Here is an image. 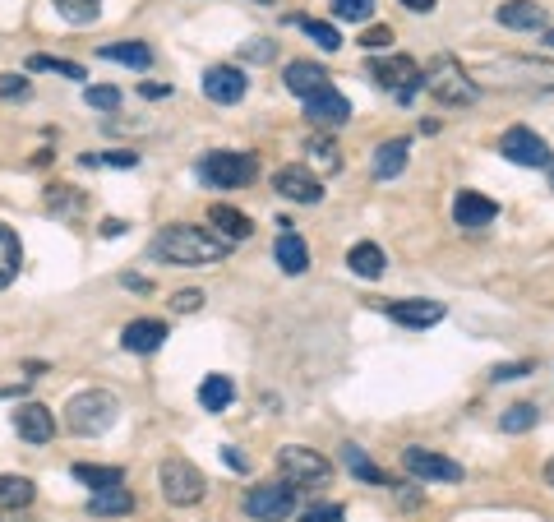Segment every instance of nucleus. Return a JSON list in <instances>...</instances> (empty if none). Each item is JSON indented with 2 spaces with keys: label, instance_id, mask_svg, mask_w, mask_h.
I'll return each mask as SVG.
<instances>
[{
  "label": "nucleus",
  "instance_id": "obj_7",
  "mask_svg": "<svg viewBox=\"0 0 554 522\" xmlns=\"http://www.w3.org/2000/svg\"><path fill=\"white\" fill-rule=\"evenodd\" d=\"M370 70V79L379 88H393L398 93V102H411L416 93L425 88V74H421V65L411 61V56H388V61H370L365 65Z\"/></svg>",
  "mask_w": 554,
  "mask_h": 522
},
{
  "label": "nucleus",
  "instance_id": "obj_54",
  "mask_svg": "<svg viewBox=\"0 0 554 522\" xmlns=\"http://www.w3.org/2000/svg\"><path fill=\"white\" fill-rule=\"evenodd\" d=\"M550 190H554V162H550Z\"/></svg>",
  "mask_w": 554,
  "mask_h": 522
},
{
  "label": "nucleus",
  "instance_id": "obj_35",
  "mask_svg": "<svg viewBox=\"0 0 554 522\" xmlns=\"http://www.w3.org/2000/svg\"><path fill=\"white\" fill-rule=\"evenodd\" d=\"M333 14H338L342 24H365L374 14V0H333Z\"/></svg>",
  "mask_w": 554,
  "mask_h": 522
},
{
  "label": "nucleus",
  "instance_id": "obj_17",
  "mask_svg": "<svg viewBox=\"0 0 554 522\" xmlns=\"http://www.w3.org/2000/svg\"><path fill=\"white\" fill-rule=\"evenodd\" d=\"M162 342H167V324H162V319H130V324L121 328V347L134 356L157 352Z\"/></svg>",
  "mask_w": 554,
  "mask_h": 522
},
{
  "label": "nucleus",
  "instance_id": "obj_19",
  "mask_svg": "<svg viewBox=\"0 0 554 522\" xmlns=\"http://www.w3.org/2000/svg\"><path fill=\"white\" fill-rule=\"evenodd\" d=\"M494 19H499L504 28H518V33H536V28H545V10L536 5V0H508V5L494 10Z\"/></svg>",
  "mask_w": 554,
  "mask_h": 522
},
{
  "label": "nucleus",
  "instance_id": "obj_26",
  "mask_svg": "<svg viewBox=\"0 0 554 522\" xmlns=\"http://www.w3.org/2000/svg\"><path fill=\"white\" fill-rule=\"evenodd\" d=\"M231 398H236V384L227 375H204L199 384V402H204V412H227Z\"/></svg>",
  "mask_w": 554,
  "mask_h": 522
},
{
  "label": "nucleus",
  "instance_id": "obj_25",
  "mask_svg": "<svg viewBox=\"0 0 554 522\" xmlns=\"http://www.w3.org/2000/svg\"><path fill=\"white\" fill-rule=\"evenodd\" d=\"M407 139H388V144L374 148V176L379 181H388V176H398L402 167H407Z\"/></svg>",
  "mask_w": 554,
  "mask_h": 522
},
{
  "label": "nucleus",
  "instance_id": "obj_46",
  "mask_svg": "<svg viewBox=\"0 0 554 522\" xmlns=\"http://www.w3.org/2000/svg\"><path fill=\"white\" fill-rule=\"evenodd\" d=\"M245 51H250L254 61H268V56H273V47H268L264 37H254V42H250V47H245Z\"/></svg>",
  "mask_w": 554,
  "mask_h": 522
},
{
  "label": "nucleus",
  "instance_id": "obj_50",
  "mask_svg": "<svg viewBox=\"0 0 554 522\" xmlns=\"http://www.w3.org/2000/svg\"><path fill=\"white\" fill-rule=\"evenodd\" d=\"M0 522H37V518H28V513H5V509H0Z\"/></svg>",
  "mask_w": 554,
  "mask_h": 522
},
{
  "label": "nucleus",
  "instance_id": "obj_4",
  "mask_svg": "<svg viewBox=\"0 0 554 522\" xmlns=\"http://www.w3.org/2000/svg\"><path fill=\"white\" fill-rule=\"evenodd\" d=\"M254 171H259L254 153L217 148V153H208V158L199 162V181L213 185V190H241V185H250V181H254Z\"/></svg>",
  "mask_w": 554,
  "mask_h": 522
},
{
  "label": "nucleus",
  "instance_id": "obj_16",
  "mask_svg": "<svg viewBox=\"0 0 554 522\" xmlns=\"http://www.w3.org/2000/svg\"><path fill=\"white\" fill-rule=\"evenodd\" d=\"M277 245H273V259H277V268L287 273V278H301L305 268H310V250H305V241L291 231V222H277Z\"/></svg>",
  "mask_w": 554,
  "mask_h": 522
},
{
  "label": "nucleus",
  "instance_id": "obj_8",
  "mask_svg": "<svg viewBox=\"0 0 554 522\" xmlns=\"http://www.w3.org/2000/svg\"><path fill=\"white\" fill-rule=\"evenodd\" d=\"M291 513H296V486H287V481H268L245 495V518L254 522H282Z\"/></svg>",
  "mask_w": 554,
  "mask_h": 522
},
{
  "label": "nucleus",
  "instance_id": "obj_36",
  "mask_svg": "<svg viewBox=\"0 0 554 522\" xmlns=\"http://www.w3.org/2000/svg\"><path fill=\"white\" fill-rule=\"evenodd\" d=\"M28 70H47V74H65V79H84V65L61 61V56H33Z\"/></svg>",
  "mask_w": 554,
  "mask_h": 522
},
{
  "label": "nucleus",
  "instance_id": "obj_37",
  "mask_svg": "<svg viewBox=\"0 0 554 522\" xmlns=\"http://www.w3.org/2000/svg\"><path fill=\"white\" fill-rule=\"evenodd\" d=\"M84 102H88V107H97V111H116V107H121V88L93 84V88H84Z\"/></svg>",
  "mask_w": 554,
  "mask_h": 522
},
{
  "label": "nucleus",
  "instance_id": "obj_43",
  "mask_svg": "<svg viewBox=\"0 0 554 522\" xmlns=\"http://www.w3.org/2000/svg\"><path fill=\"white\" fill-rule=\"evenodd\" d=\"M97 167H139V153H130V148H116V153H107V158H97Z\"/></svg>",
  "mask_w": 554,
  "mask_h": 522
},
{
  "label": "nucleus",
  "instance_id": "obj_27",
  "mask_svg": "<svg viewBox=\"0 0 554 522\" xmlns=\"http://www.w3.org/2000/svg\"><path fill=\"white\" fill-rule=\"evenodd\" d=\"M347 264H351V273H356V278H379L388 259H384V250H379L374 241H361V245H351Z\"/></svg>",
  "mask_w": 554,
  "mask_h": 522
},
{
  "label": "nucleus",
  "instance_id": "obj_45",
  "mask_svg": "<svg viewBox=\"0 0 554 522\" xmlns=\"http://www.w3.org/2000/svg\"><path fill=\"white\" fill-rule=\"evenodd\" d=\"M222 462H227L231 472H250V458L241 449H222Z\"/></svg>",
  "mask_w": 554,
  "mask_h": 522
},
{
  "label": "nucleus",
  "instance_id": "obj_47",
  "mask_svg": "<svg viewBox=\"0 0 554 522\" xmlns=\"http://www.w3.org/2000/svg\"><path fill=\"white\" fill-rule=\"evenodd\" d=\"M144 98H171V84H144Z\"/></svg>",
  "mask_w": 554,
  "mask_h": 522
},
{
  "label": "nucleus",
  "instance_id": "obj_11",
  "mask_svg": "<svg viewBox=\"0 0 554 522\" xmlns=\"http://www.w3.org/2000/svg\"><path fill=\"white\" fill-rule=\"evenodd\" d=\"M245 93H250V79H245V70H236V65H213V70H204V98L217 102V107H231V102H241Z\"/></svg>",
  "mask_w": 554,
  "mask_h": 522
},
{
  "label": "nucleus",
  "instance_id": "obj_53",
  "mask_svg": "<svg viewBox=\"0 0 554 522\" xmlns=\"http://www.w3.org/2000/svg\"><path fill=\"white\" fill-rule=\"evenodd\" d=\"M254 5H277V0H254Z\"/></svg>",
  "mask_w": 554,
  "mask_h": 522
},
{
  "label": "nucleus",
  "instance_id": "obj_9",
  "mask_svg": "<svg viewBox=\"0 0 554 522\" xmlns=\"http://www.w3.org/2000/svg\"><path fill=\"white\" fill-rule=\"evenodd\" d=\"M499 153H504L508 162H518V167H550V144H545L536 130H527V125H513V130H504V139H499Z\"/></svg>",
  "mask_w": 554,
  "mask_h": 522
},
{
  "label": "nucleus",
  "instance_id": "obj_30",
  "mask_svg": "<svg viewBox=\"0 0 554 522\" xmlns=\"http://www.w3.org/2000/svg\"><path fill=\"white\" fill-rule=\"evenodd\" d=\"M102 61H121V65H134V70H148L153 65V51L144 42H111L102 47Z\"/></svg>",
  "mask_w": 554,
  "mask_h": 522
},
{
  "label": "nucleus",
  "instance_id": "obj_39",
  "mask_svg": "<svg viewBox=\"0 0 554 522\" xmlns=\"http://www.w3.org/2000/svg\"><path fill=\"white\" fill-rule=\"evenodd\" d=\"M33 88H28V79L24 74H0V98L5 102H19V98H28Z\"/></svg>",
  "mask_w": 554,
  "mask_h": 522
},
{
  "label": "nucleus",
  "instance_id": "obj_14",
  "mask_svg": "<svg viewBox=\"0 0 554 522\" xmlns=\"http://www.w3.org/2000/svg\"><path fill=\"white\" fill-rule=\"evenodd\" d=\"M453 218H458V227L481 231V227H490V222L499 218V204L485 199L481 190H458V199H453Z\"/></svg>",
  "mask_w": 554,
  "mask_h": 522
},
{
  "label": "nucleus",
  "instance_id": "obj_28",
  "mask_svg": "<svg viewBox=\"0 0 554 522\" xmlns=\"http://www.w3.org/2000/svg\"><path fill=\"white\" fill-rule=\"evenodd\" d=\"M19 264H24V250H19V236H14L5 222H0V287H10L19 278Z\"/></svg>",
  "mask_w": 554,
  "mask_h": 522
},
{
  "label": "nucleus",
  "instance_id": "obj_34",
  "mask_svg": "<svg viewBox=\"0 0 554 522\" xmlns=\"http://www.w3.org/2000/svg\"><path fill=\"white\" fill-rule=\"evenodd\" d=\"M301 28L310 33V42H319L324 51H338V47H342L338 28H333V24H324V19H301Z\"/></svg>",
  "mask_w": 554,
  "mask_h": 522
},
{
  "label": "nucleus",
  "instance_id": "obj_32",
  "mask_svg": "<svg viewBox=\"0 0 554 522\" xmlns=\"http://www.w3.org/2000/svg\"><path fill=\"white\" fill-rule=\"evenodd\" d=\"M56 5V14L61 19H70V24H97V14H102V0H51Z\"/></svg>",
  "mask_w": 554,
  "mask_h": 522
},
{
  "label": "nucleus",
  "instance_id": "obj_2",
  "mask_svg": "<svg viewBox=\"0 0 554 522\" xmlns=\"http://www.w3.org/2000/svg\"><path fill=\"white\" fill-rule=\"evenodd\" d=\"M116 416H121V402L107 389L74 393V398L65 402V430H70V435H84V439L107 435L111 425H116Z\"/></svg>",
  "mask_w": 554,
  "mask_h": 522
},
{
  "label": "nucleus",
  "instance_id": "obj_12",
  "mask_svg": "<svg viewBox=\"0 0 554 522\" xmlns=\"http://www.w3.org/2000/svg\"><path fill=\"white\" fill-rule=\"evenodd\" d=\"M273 190H277V195H287L291 204H319V199H324L319 176H310L305 167H277Z\"/></svg>",
  "mask_w": 554,
  "mask_h": 522
},
{
  "label": "nucleus",
  "instance_id": "obj_51",
  "mask_svg": "<svg viewBox=\"0 0 554 522\" xmlns=\"http://www.w3.org/2000/svg\"><path fill=\"white\" fill-rule=\"evenodd\" d=\"M545 481H550V486H554V458L545 462Z\"/></svg>",
  "mask_w": 554,
  "mask_h": 522
},
{
  "label": "nucleus",
  "instance_id": "obj_31",
  "mask_svg": "<svg viewBox=\"0 0 554 522\" xmlns=\"http://www.w3.org/2000/svg\"><path fill=\"white\" fill-rule=\"evenodd\" d=\"M536 402H513V407H508L504 416H499V430H504V435H527L531 425H536Z\"/></svg>",
  "mask_w": 554,
  "mask_h": 522
},
{
  "label": "nucleus",
  "instance_id": "obj_24",
  "mask_svg": "<svg viewBox=\"0 0 554 522\" xmlns=\"http://www.w3.org/2000/svg\"><path fill=\"white\" fill-rule=\"evenodd\" d=\"M33 495H37V486L28 476H0V509L5 513H24L33 504Z\"/></svg>",
  "mask_w": 554,
  "mask_h": 522
},
{
  "label": "nucleus",
  "instance_id": "obj_15",
  "mask_svg": "<svg viewBox=\"0 0 554 522\" xmlns=\"http://www.w3.org/2000/svg\"><path fill=\"white\" fill-rule=\"evenodd\" d=\"M14 430H19V439H28V444H47V439L56 435V416H51V407H42V402H24V407H14Z\"/></svg>",
  "mask_w": 554,
  "mask_h": 522
},
{
  "label": "nucleus",
  "instance_id": "obj_3",
  "mask_svg": "<svg viewBox=\"0 0 554 522\" xmlns=\"http://www.w3.org/2000/svg\"><path fill=\"white\" fill-rule=\"evenodd\" d=\"M425 93L439 98L444 107H467V102L481 98V84H476L453 56H439V61L425 70Z\"/></svg>",
  "mask_w": 554,
  "mask_h": 522
},
{
  "label": "nucleus",
  "instance_id": "obj_42",
  "mask_svg": "<svg viewBox=\"0 0 554 522\" xmlns=\"http://www.w3.org/2000/svg\"><path fill=\"white\" fill-rule=\"evenodd\" d=\"M361 47H365V51L393 47V28H365V33H361Z\"/></svg>",
  "mask_w": 554,
  "mask_h": 522
},
{
  "label": "nucleus",
  "instance_id": "obj_1",
  "mask_svg": "<svg viewBox=\"0 0 554 522\" xmlns=\"http://www.w3.org/2000/svg\"><path fill=\"white\" fill-rule=\"evenodd\" d=\"M153 259H167V264H181V268H204V264H217L227 255V241L213 236L208 227H190V222H176V227H162L148 245Z\"/></svg>",
  "mask_w": 554,
  "mask_h": 522
},
{
  "label": "nucleus",
  "instance_id": "obj_6",
  "mask_svg": "<svg viewBox=\"0 0 554 522\" xmlns=\"http://www.w3.org/2000/svg\"><path fill=\"white\" fill-rule=\"evenodd\" d=\"M277 476L287 481V486H328V476H333V462L324 453L314 449H301V444H287V449L277 453Z\"/></svg>",
  "mask_w": 554,
  "mask_h": 522
},
{
  "label": "nucleus",
  "instance_id": "obj_38",
  "mask_svg": "<svg viewBox=\"0 0 554 522\" xmlns=\"http://www.w3.org/2000/svg\"><path fill=\"white\" fill-rule=\"evenodd\" d=\"M47 204L56 208V213H70V218H74V213L84 208V199L74 195V185H51V190H47Z\"/></svg>",
  "mask_w": 554,
  "mask_h": 522
},
{
  "label": "nucleus",
  "instance_id": "obj_48",
  "mask_svg": "<svg viewBox=\"0 0 554 522\" xmlns=\"http://www.w3.org/2000/svg\"><path fill=\"white\" fill-rule=\"evenodd\" d=\"M121 231H125L121 218H107V222H102V236H107V241H111V236H121Z\"/></svg>",
  "mask_w": 554,
  "mask_h": 522
},
{
  "label": "nucleus",
  "instance_id": "obj_44",
  "mask_svg": "<svg viewBox=\"0 0 554 522\" xmlns=\"http://www.w3.org/2000/svg\"><path fill=\"white\" fill-rule=\"evenodd\" d=\"M522 375H531L527 361H518V365H494V384H504V379H522Z\"/></svg>",
  "mask_w": 554,
  "mask_h": 522
},
{
  "label": "nucleus",
  "instance_id": "obj_29",
  "mask_svg": "<svg viewBox=\"0 0 554 522\" xmlns=\"http://www.w3.org/2000/svg\"><path fill=\"white\" fill-rule=\"evenodd\" d=\"M74 476L93 490H111V486H125V472L121 467H97V462H74Z\"/></svg>",
  "mask_w": 554,
  "mask_h": 522
},
{
  "label": "nucleus",
  "instance_id": "obj_49",
  "mask_svg": "<svg viewBox=\"0 0 554 522\" xmlns=\"http://www.w3.org/2000/svg\"><path fill=\"white\" fill-rule=\"evenodd\" d=\"M407 10H416V14H430L434 10V0H402Z\"/></svg>",
  "mask_w": 554,
  "mask_h": 522
},
{
  "label": "nucleus",
  "instance_id": "obj_18",
  "mask_svg": "<svg viewBox=\"0 0 554 522\" xmlns=\"http://www.w3.org/2000/svg\"><path fill=\"white\" fill-rule=\"evenodd\" d=\"M388 319L402 328H430L444 319V301H388Z\"/></svg>",
  "mask_w": 554,
  "mask_h": 522
},
{
  "label": "nucleus",
  "instance_id": "obj_22",
  "mask_svg": "<svg viewBox=\"0 0 554 522\" xmlns=\"http://www.w3.org/2000/svg\"><path fill=\"white\" fill-rule=\"evenodd\" d=\"M208 222H213V227H217V236H222V241H245V236H250V218H245V213H241V208H231V204H213V208H208Z\"/></svg>",
  "mask_w": 554,
  "mask_h": 522
},
{
  "label": "nucleus",
  "instance_id": "obj_52",
  "mask_svg": "<svg viewBox=\"0 0 554 522\" xmlns=\"http://www.w3.org/2000/svg\"><path fill=\"white\" fill-rule=\"evenodd\" d=\"M545 47H554V28H550V33H545Z\"/></svg>",
  "mask_w": 554,
  "mask_h": 522
},
{
  "label": "nucleus",
  "instance_id": "obj_10",
  "mask_svg": "<svg viewBox=\"0 0 554 522\" xmlns=\"http://www.w3.org/2000/svg\"><path fill=\"white\" fill-rule=\"evenodd\" d=\"M402 467H407L411 476H421V481H462V462L444 458V453H430V449H421V444L402 449Z\"/></svg>",
  "mask_w": 554,
  "mask_h": 522
},
{
  "label": "nucleus",
  "instance_id": "obj_5",
  "mask_svg": "<svg viewBox=\"0 0 554 522\" xmlns=\"http://www.w3.org/2000/svg\"><path fill=\"white\" fill-rule=\"evenodd\" d=\"M157 490H162V499L167 504H176V509H190V504H199L208 490L204 472L194 467V462L185 458H167L162 467H157Z\"/></svg>",
  "mask_w": 554,
  "mask_h": 522
},
{
  "label": "nucleus",
  "instance_id": "obj_33",
  "mask_svg": "<svg viewBox=\"0 0 554 522\" xmlns=\"http://www.w3.org/2000/svg\"><path fill=\"white\" fill-rule=\"evenodd\" d=\"M305 153H310V162H319L324 171H338L342 167L338 144H333V139H319V134H314V139H305Z\"/></svg>",
  "mask_w": 554,
  "mask_h": 522
},
{
  "label": "nucleus",
  "instance_id": "obj_23",
  "mask_svg": "<svg viewBox=\"0 0 554 522\" xmlns=\"http://www.w3.org/2000/svg\"><path fill=\"white\" fill-rule=\"evenodd\" d=\"M130 509H134L130 486H111V490H93L88 495V513H97V518H121Z\"/></svg>",
  "mask_w": 554,
  "mask_h": 522
},
{
  "label": "nucleus",
  "instance_id": "obj_41",
  "mask_svg": "<svg viewBox=\"0 0 554 522\" xmlns=\"http://www.w3.org/2000/svg\"><path fill=\"white\" fill-rule=\"evenodd\" d=\"M347 513H342V504H314V509L301 513V522H342Z\"/></svg>",
  "mask_w": 554,
  "mask_h": 522
},
{
  "label": "nucleus",
  "instance_id": "obj_13",
  "mask_svg": "<svg viewBox=\"0 0 554 522\" xmlns=\"http://www.w3.org/2000/svg\"><path fill=\"white\" fill-rule=\"evenodd\" d=\"M305 121L310 125H342V121H351V102L342 98L333 84H324L319 93L305 98Z\"/></svg>",
  "mask_w": 554,
  "mask_h": 522
},
{
  "label": "nucleus",
  "instance_id": "obj_20",
  "mask_svg": "<svg viewBox=\"0 0 554 522\" xmlns=\"http://www.w3.org/2000/svg\"><path fill=\"white\" fill-rule=\"evenodd\" d=\"M282 84H287L296 98H310V93H319V88L328 84V70L314 61H291L287 74H282Z\"/></svg>",
  "mask_w": 554,
  "mask_h": 522
},
{
  "label": "nucleus",
  "instance_id": "obj_40",
  "mask_svg": "<svg viewBox=\"0 0 554 522\" xmlns=\"http://www.w3.org/2000/svg\"><path fill=\"white\" fill-rule=\"evenodd\" d=\"M199 305H204V292H194V287H185V292L171 296V310H176V315H194Z\"/></svg>",
  "mask_w": 554,
  "mask_h": 522
},
{
  "label": "nucleus",
  "instance_id": "obj_21",
  "mask_svg": "<svg viewBox=\"0 0 554 522\" xmlns=\"http://www.w3.org/2000/svg\"><path fill=\"white\" fill-rule=\"evenodd\" d=\"M342 467H347L356 481H365V486H398V481H393L384 467H374V462L365 458L361 444H342Z\"/></svg>",
  "mask_w": 554,
  "mask_h": 522
}]
</instances>
